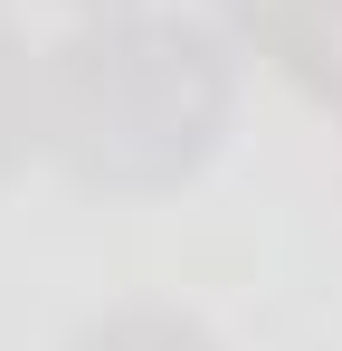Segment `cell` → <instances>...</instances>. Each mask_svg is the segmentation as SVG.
Segmentation results:
<instances>
[{
	"mask_svg": "<svg viewBox=\"0 0 342 351\" xmlns=\"http://www.w3.org/2000/svg\"><path fill=\"white\" fill-rule=\"evenodd\" d=\"M228 48L171 10H95L38 58V152L105 199H162L200 180L228 143Z\"/></svg>",
	"mask_w": 342,
	"mask_h": 351,
	"instance_id": "cell-1",
	"label": "cell"
},
{
	"mask_svg": "<svg viewBox=\"0 0 342 351\" xmlns=\"http://www.w3.org/2000/svg\"><path fill=\"white\" fill-rule=\"evenodd\" d=\"M86 10H124V0H86Z\"/></svg>",
	"mask_w": 342,
	"mask_h": 351,
	"instance_id": "cell-5",
	"label": "cell"
},
{
	"mask_svg": "<svg viewBox=\"0 0 342 351\" xmlns=\"http://www.w3.org/2000/svg\"><path fill=\"white\" fill-rule=\"evenodd\" d=\"M219 10L295 95L342 105V0H219Z\"/></svg>",
	"mask_w": 342,
	"mask_h": 351,
	"instance_id": "cell-2",
	"label": "cell"
},
{
	"mask_svg": "<svg viewBox=\"0 0 342 351\" xmlns=\"http://www.w3.org/2000/svg\"><path fill=\"white\" fill-rule=\"evenodd\" d=\"M38 152V58L0 29V180Z\"/></svg>",
	"mask_w": 342,
	"mask_h": 351,
	"instance_id": "cell-4",
	"label": "cell"
},
{
	"mask_svg": "<svg viewBox=\"0 0 342 351\" xmlns=\"http://www.w3.org/2000/svg\"><path fill=\"white\" fill-rule=\"evenodd\" d=\"M67 351H228L209 323H190V313H171V304H124L105 323H86Z\"/></svg>",
	"mask_w": 342,
	"mask_h": 351,
	"instance_id": "cell-3",
	"label": "cell"
}]
</instances>
